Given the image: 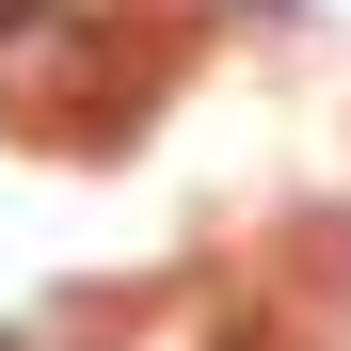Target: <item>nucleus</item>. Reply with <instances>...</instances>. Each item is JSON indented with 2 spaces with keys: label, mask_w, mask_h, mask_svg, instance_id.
Returning <instances> with one entry per match:
<instances>
[{
  "label": "nucleus",
  "mask_w": 351,
  "mask_h": 351,
  "mask_svg": "<svg viewBox=\"0 0 351 351\" xmlns=\"http://www.w3.org/2000/svg\"><path fill=\"white\" fill-rule=\"evenodd\" d=\"M48 16H64V0H0V48H16V32H48Z\"/></svg>",
  "instance_id": "nucleus-1"
},
{
  "label": "nucleus",
  "mask_w": 351,
  "mask_h": 351,
  "mask_svg": "<svg viewBox=\"0 0 351 351\" xmlns=\"http://www.w3.org/2000/svg\"><path fill=\"white\" fill-rule=\"evenodd\" d=\"M223 351H287V319H240V335H223Z\"/></svg>",
  "instance_id": "nucleus-2"
},
{
  "label": "nucleus",
  "mask_w": 351,
  "mask_h": 351,
  "mask_svg": "<svg viewBox=\"0 0 351 351\" xmlns=\"http://www.w3.org/2000/svg\"><path fill=\"white\" fill-rule=\"evenodd\" d=\"M0 351H16V335H0Z\"/></svg>",
  "instance_id": "nucleus-3"
}]
</instances>
